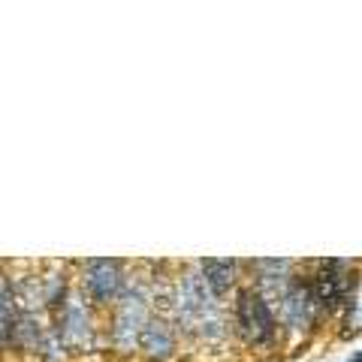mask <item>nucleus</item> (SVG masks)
<instances>
[{"mask_svg": "<svg viewBox=\"0 0 362 362\" xmlns=\"http://www.w3.org/2000/svg\"><path fill=\"white\" fill-rule=\"evenodd\" d=\"M344 308H347V326H356V329H362V284L356 287L354 299H350Z\"/></svg>", "mask_w": 362, "mask_h": 362, "instance_id": "9", "label": "nucleus"}, {"mask_svg": "<svg viewBox=\"0 0 362 362\" xmlns=\"http://www.w3.org/2000/svg\"><path fill=\"white\" fill-rule=\"evenodd\" d=\"M281 317L290 329H302V326H311L317 317H320V305H317V296L311 290V278H293L290 287L281 296Z\"/></svg>", "mask_w": 362, "mask_h": 362, "instance_id": "4", "label": "nucleus"}, {"mask_svg": "<svg viewBox=\"0 0 362 362\" xmlns=\"http://www.w3.org/2000/svg\"><path fill=\"white\" fill-rule=\"evenodd\" d=\"M139 347L148 354L151 359H169L175 354V332L173 326L160 317H148V323H145V329L139 335Z\"/></svg>", "mask_w": 362, "mask_h": 362, "instance_id": "6", "label": "nucleus"}, {"mask_svg": "<svg viewBox=\"0 0 362 362\" xmlns=\"http://www.w3.org/2000/svg\"><path fill=\"white\" fill-rule=\"evenodd\" d=\"M235 269H239V263H233V259H202L199 263V272L214 299L230 293V287L235 284Z\"/></svg>", "mask_w": 362, "mask_h": 362, "instance_id": "7", "label": "nucleus"}, {"mask_svg": "<svg viewBox=\"0 0 362 362\" xmlns=\"http://www.w3.org/2000/svg\"><path fill=\"white\" fill-rule=\"evenodd\" d=\"M145 323H148V305H145L142 293L139 290L124 293L118 308H115V317H112V344L118 350L136 347Z\"/></svg>", "mask_w": 362, "mask_h": 362, "instance_id": "2", "label": "nucleus"}, {"mask_svg": "<svg viewBox=\"0 0 362 362\" xmlns=\"http://www.w3.org/2000/svg\"><path fill=\"white\" fill-rule=\"evenodd\" d=\"M58 320V338L66 347H85L94 335V326H90V314L85 308V302L78 296H70L66 305L61 308V314H54Z\"/></svg>", "mask_w": 362, "mask_h": 362, "instance_id": "5", "label": "nucleus"}, {"mask_svg": "<svg viewBox=\"0 0 362 362\" xmlns=\"http://www.w3.org/2000/svg\"><path fill=\"white\" fill-rule=\"evenodd\" d=\"M350 362H362V354H356V356H354V359H350Z\"/></svg>", "mask_w": 362, "mask_h": 362, "instance_id": "10", "label": "nucleus"}, {"mask_svg": "<svg viewBox=\"0 0 362 362\" xmlns=\"http://www.w3.org/2000/svg\"><path fill=\"white\" fill-rule=\"evenodd\" d=\"M82 287L94 302L106 305L124 296V275H121V263L118 259H88L85 263V275H82Z\"/></svg>", "mask_w": 362, "mask_h": 362, "instance_id": "3", "label": "nucleus"}, {"mask_svg": "<svg viewBox=\"0 0 362 362\" xmlns=\"http://www.w3.org/2000/svg\"><path fill=\"white\" fill-rule=\"evenodd\" d=\"M235 329L242 332V338L254 347H269L278 335V320L272 314L266 296L259 290H242L235 296Z\"/></svg>", "mask_w": 362, "mask_h": 362, "instance_id": "1", "label": "nucleus"}, {"mask_svg": "<svg viewBox=\"0 0 362 362\" xmlns=\"http://www.w3.org/2000/svg\"><path fill=\"white\" fill-rule=\"evenodd\" d=\"M251 266L259 272V287L278 293V299L284 296V290L293 281V275H290L293 263L290 259H257V263H251Z\"/></svg>", "mask_w": 362, "mask_h": 362, "instance_id": "8", "label": "nucleus"}]
</instances>
